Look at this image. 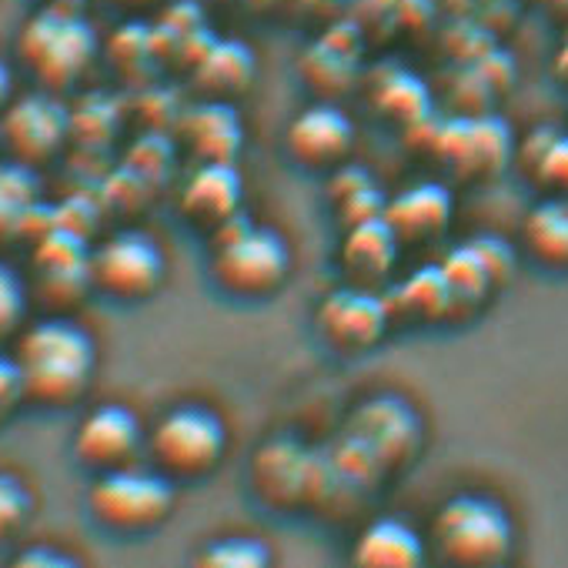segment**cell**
<instances>
[{"label":"cell","mask_w":568,"mask_h":568,"mask_svg":"<svg viewBox=\"0 0 568 568\" xmlns=\"http://www.w3.org/2000/svg\"><path fill=\"white\" fill-rule=\"evenodd\" d=\"M422 445V425L415 412L398 398H372L365 402L338 452L328 455L332 478L352 488H372L382 475H392L415 462Z\"/></svg>","instance_id":"1"},{"label":"cell","mask_w":568,"mask_h":568,"mask_svg":"<svg viewBox=\"0 0 568 568\" xmlns=\"http://www.w3.org/2000/svg\"><path fill=\"white\" fill-rule=\"evenodd\" d=\"M14 358L24 378V398L44 408L74 405L88 392L98 365L91 335L68 318H48L28 328Z\"/></svg>","instance_id":"2"},{"label":"cell","mask_w":568,"mask_h":568,"mask_svg":"<svg viewBox=\"0 0 568 568\" xmlns=\"http://www.w3.org/2000/svg\"><path fill=\"white\" fill-rule=\"evenodd\" d=\"M207 267L224 295L237 302H264L288 281L292 254L281 234L237 214L211 234Z\"/></svg>","instance_id":"3"},{"label":"cell","mask_w":568,"mask_h":568,"mask_svg":"<svg viewBox=\"0 0 568 568\" xmlns=\"http://www.w3.org/2000/svg\"><path fill=\"white\" fill-rule=\"evenodd\" d=\"M428 545L445 565L491 568L511 555L515 528L498 501L481 495H458L435 511Z\"/></svg>","instance_id":"4"},{"label":"cell","mask_w":568,"mask_h":568,"mask_svg":"<svg viewBox=\"0 0 568 568\" xmlns=\"http://www.w3.org/2000/svg\"><path fill=\"white\" fill-rule=\"evenodd\" d=\"M247 481L254 498L281 515H295L325 498L328 488V458L312 455L302 442L281 435L257 448Z\"/></svg>","instance_id":"5"},{"label":"cell","mask_w":568,"mask_h":568,"mask_svg":"<svg viewBox=\"0 0 568 568\" xmlns=\"http://www.w3.org/2000/svg\"><path fill=\"white\" fill-rule=\"evenodd\" d=\"M88 508L98 525L121 535H141L168 521V515L174 511V485L158 468H111L101 471L91 485Z\"/></svg>","instance_id":"6"},{"label":"cell","mask_w":568,"mask_h":568,"mask_svg":"<svg viewBox=\"0 0 568 568\" xmlns=\"http://www.w3.org/2000/svg\"><path fill=\"white\" fill-rule=\"evenodd\" d=\"M148 452L154 458V468L164 471L171 481H191L217 468V462L227 452V432L211 408L178 405L154 425Z\"/></svg>","instance_id":"7"},{"label":"cell","mask_w":568,"mask_h":568,"mask_svg":"<svg viewBox=\"0 0 568 568\" xmlns=\"http://www.w3.org/2000/svg\"><path fill=\"white\" fill-rule=\"evenodd\" d=\"M18 51L48 88H71L91 64L98 41L88 21L64 8H48L28 21Z\"/></svg>","instance_id":"8"},{"label":"cell","mask_w":568,"mask_h":568,"mask_svg":"<svg viewBox=\"0 0 568 568\" xmlns=\"http://www.w3.org/2000/svg\"><path fill=\"white\" fill-rule=\"evenodd\" d=\"M392 312L382 292L362 288V284H345V288L322 298L315 312V332L342 358L365 355L378 348L392 328Z\"/></svg>","instance_id":"9"},{"label":"cell","mask_w":568,"mask_h":568,"mask_svg":"<svg viewBox=\"0 0 568 568\" xmlns=\"http://www.w3.org/2000/svg\"><path fill=\"white\" fill-rule=\"evenodd\" d=\"M91 281L118 302H144L164 281V254L141 231H118L91 251Z\"/></svg>","instance_id":"10"},{"label":"cell","mask_w":568,"mask_h":568,"mask_svg":"<svg viewBox=\"0 0 568 568\" xmlns=\"http://www.w3.org/2000/svg\"><path fill=\"white\" fill-rule=\"evenodd\" d=\"M0 131H4L14 158L34 168L61 151L71 131V118L51 94H28L4 111Z\"/></svg>","instance_id":"11"},{"label":"cell","mask_w":568,"mask_h":568,"mask_svg":"<svg viewBox=\"0 0 568 568\" xmlns=\"http://www.w3.org/2000/svg\"><path fill=\"white\" fill-rule=\"evenodd\" d=\"M355 144L352 121L335 104H315L302 111L288 131H284V148H288L292 161L305 171H335L345 164Z\"/></svg>","instance_id":"12"},{"label":"cell","mask_w":568,"mask_h":568,"mask_svg":"<svg viewBox=\"0 0 568 568\" xmlns=\"http://www.w3.org/2000/svg\"><path fill=\"white\" fill-rule=\"evenodd\" d=\"M141 442H144V432L131 408L101 405L81 422V428L74 435V455L81 465H88L101 475V471L131 465Z\"/></svg>","instance_id":"13"},{"label":"cell","mask_w":568,"mask_h":568,"mask_svg":"<svg viewBox=\"0 0 568 568\" xmlns=\"http://www.w3.org/2000/svg\"><path fill=\"white\" fill-rule=\"evenodd\" d=\"M181 214L214 234L221 224L241 214V178L231 161H201L181 191Z\"/></svg>","instance_id":"14"},{"label":"cell","mask_w":568,"mask_h":568,"mask_svg":"<svg viewBox=\"0 0 568 568\" xmlns=\"http://www.w3.org/2000/svg\"><path fill=\"white\" fill-rule=\"evenodd\" d=\"M398 251H402V241L382 214L372 221H358L345 231L338 264H342L348 284H362V288L382 292V284L395 271Z\"/></svg>","instance_id":"15"},{"label":"cell","mask_w":568,"mask_h":568,"mask_svg":"<svg viewBox=\"0 0 568 568\" xmlns=\"http://www.w3.org/2000/svg\"><path fill=\"white\" fill-rule=\"evenodd\" d=\"M392 322H408V325H438V322H452V292L448 281L442 274V264L432 267H418L415 274L395 281L385 292Z\"/></svg>","instance_id":"16"},{"label":"cell","mask_w":568,"mask_h":568,"mask_svg":"<svg viewBox=\"0 0 568 568\" xmlns=\"http://www.w3.org/2000/svg\"><path fill=\"white\" fill-rule=\"evenodd\" d=\"M385 221L402 244H428L452 221V197L438 184H415L385 204Z\"/></svg>","instance_id":"17"},{"label":"cell","mask_w":568,"mask_h":568,"mask_svg":"<svg viewBox=\"0 0 568 568\" xmlns=\"http://www.w3.org/2000/svg\"><path fill=\"white\" fill-rule=\"evenodd\" d=\"M525 254L551 271H568V197L551 194L538 201L521 224Z\"/></svg>","instance_id":"18"},{"label":"cell","mask_w":568,"mask_h":568,"mask_svg":"<svg viewBox=\"0 0 568 568\" xmlns=\"http://www.w3.org/2000/svg\"><path fill=\"white\" fill-rule=\"evenodd\" d=\"M352 561L372 568H415L425 561V541L405 521L378 518L355 538Z\"/></svg>","instance_id":"19"},{"label":"cell","mask_w":568,"mask_h":568,"mask_svg":"<svg viewBox=\"0 0 568 568\" xmlns=\"http://www.w3.org/2000/svg\"><path fill=\"white\" fill-rule=\"evenodd\" d=\"M251 78H254V58L237 41L211 44L194 64V81L201 84L207 101H224L231 94H241Z\"/></svg>","instance_id":"20"},{"label":"cell","mask_w":568,"mask_h":568,"mask_svg":"<svg viewBox=\"0 0 568 568\" xmlns=\"http://www.w3.org/2000/svg\"><path fill=\"white\" fill-rule=\"evenodd\" d=\"M438 264H442V274L452 292V318H462V308H465V315L481 308L488 292L498 288L475 244H462V247L448 251Z\"/></svg>","instance_id":"21"},{"label":"cell","mask_w":568,"mask_h":568,"mask_svg":"<svg viewBox=\"0 0 568 568\" xmlns=\"http://www.w3.org/2000/svg\"><path fill=\"white\" fill-rule=\"evenodd\" d=\"M184 134L201 161H234L241 128L224 101H204L184 118Z\"/></svg>","instance_id":"22"},{"label":"cell","mask_w":568,"mask_h":568,"mask_svg":"<svg viewBox=\"0 0 568 568\" xmlns=\"http://www.w3.org/2000/svg\"><path fill=\"white\" fill-rule=\"evenodd\" d=\"M38 174L24 161L0 164V241L14 237L28 227L31 214L38 211Z\"/></svg>","instance_id":"23"},{"label":"cell","mask_w":568,"mask_h":568,"mask_svg":"<svg viewBox=\"0 0 568 568\" xmlns=\"http://www.w3.org/2000/svg\"><path fill=\"white\" fill-rule=\"evenodd\" d=\"M271 561V551L257 538H217L207 548L197 551V565L211 568H264Z\"/></svg>","instance_id":"24"},{"label":"cell","mask_w":568,"mask_h":568,"mask_svg":"<svg viewBox=\"0 0 568 568\" xmlns=\"http://www.w3.org/2000/svg\"><path fill=\"white\" fill-rule=\"evenodd\" d=\"M31 491L21 478L0 471V541H11L31 518Z\"/></svg>","instance_id":"25"},{"label":"cell","mask_w":568,"mask_h":568,"mask_svg":"<svg viewBox=\"0 0 568 568\" xmlns=\"http://www.w3.org/2000/svg\"><path fill=\"white\" fill-rule=\"evenodd\" d=\"M24 312H28L24 281L8 264H0V342L18 332V325L24 322Z\"/></svg>","instance_id":"26"},{"label":"cell","mask_w":568,"mask_h":568,"mask_svg":"<svg viewBox=\"0 0 568 568\" xmlns=\"http://www.w3.org/2000/svg\"><path fill=\"white\" fill-rule=\"evenodd\" d=\"M531 171L538 174L541 187L568 197V138H548L545 151L531 161Z\"/></svg>","instance_id":"27"},{"label":"cell","mask_w":568,"mask_h":568,"mask_svg":"<svg viewBox=\"0 0 568 568\" xmlns=\"http://www.w3.org/2000/svg\"><path fill=\"white\" fill-rule=\"evenodd\" d=\"M21 402H28V398H24V378H21L18 358L0 355V422L11 418Z\"/></svg>","instance_id":"28"},{"label":"cell","mask_w":568,"mask_h":568,"mask_svg":"<svg viewBox=\"0 0 568 568\" xmlns=\"http://www.w3.org/2000/svg\"><path fill=\"white\" fill-rule=\"evenodd\" d=\"M471 244L478 247L481 261L488 264V271H491L495 284L508 281V274H511V247H508V244H501L498 237H478V241H471Z\"/></svg>","instance_id":"29"},{"label":"cell","mask_w":568,"mask_h":568,"mask_svg":"<svg viewBox=\"0 0 568 568\" xmlns=\"http://www.w3.org/2000/svg\"><path fill=\"white\" fill-rule=\"evenodd\" d=\"M14 565H21V568H34V565L68 568V565H74V558H68V555H61V551H54V548H28V551H21V555L14 558Z\"/></svg>","instance_id":"30"},{"label":"cell","mask_w":568,"mask_h":568,"mask_svg":"<svg viewBox=\"0 0 568 568\" xmlns=\"http://www.w3.org/2000/svg\"><path fill=\"white\" fill-rule=\"evenodd\" d=\"M8 101H11V71L0 64V111H8Z\"/></svg>","instance_id":"31"},{"label":"cell","mask_w":568,"mask_h":568,"mask_svg":"<svg viewBox=\"0 0 568 568\" xmlns=\"http://www.w3.org/2000/svg\"><path fill=\"white\" fill-rule=\"evenodd\" d=\"M555 71H558V78L568 84V44L561 48V54H558V64H555Z\"/></svg>","instance_id":"32"},{"label":"cell","mask_w":568,"mask_h":568,"mask_svg":"<svg viewBox=\"0 0 568 568\" xmlns=\"http://www.w3.org/2000/svg\"><path fill=\"white\" fill-rule=\"evenodd\" d=\"M274 4H281V11H302L312 4V0H274Z\"/></svg>","instance_id":"33"}]
</instances>
